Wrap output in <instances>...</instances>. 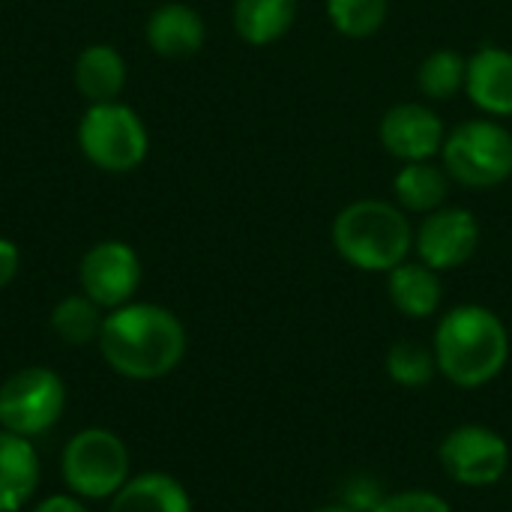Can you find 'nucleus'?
<instances>
[{
    "label": "nucleus",
    "instance_id": "obj_1",
    "mask_svg": "<svg viewBox=\"0 0 512 512\" xmlns=\"http://www.w3.org/2000/svg\"><path fill=\"white\" fill-rule=\"evenodd\" d=\"M96 345L114 375L144 384L168 378L183 363L189 351V336L183 321L171 309L132 300L105 312Z\"/></svg>",
    "mask_w": 512,
    "mask_h": 512
},
{
    "label": "nucleus",
    "instance_id": "obj_2",
    "mask_svg": "<svg viewBox=\"0 0 512 512\" xmlns=\"http://www.w3.org/2000/svg\"><path fill=\"white\" fill-rule=\"evenodd\" d=\"M432 351L441 378L462 390H480L507 369L510 330L489 306L462 303L441 315L432 336Z\"/></svg>",
    "mask_w": 512,
    "mask_h": 512
},
{
    "label": "nucleus",
    "instance_id": "obj_3",
    "mask_svg": "<svg viewBox=\"0 0 512 512\" xmlns=\"http://www.w3.org/2000/svg\"><path fill=\"white\" fill-rule=\"evenodd\" d=\"M330 240L336 255L360 273H390L414 252V225L408 213L381 198H360L333 219Z\"/></svg>",
    "mask_w": 512,
    "mask_h": 512
},
{
    "label": "nucleus",
    "instance_id": "obj_4",
    "mask_svg": "<svg viewBox=\"0 0 512 512\" xmlns=\"http://www.w3.org/2000/svg\"><path fill=\"white\" fill-rule=\"evenodd\" d=\"M75 141L81 156L105 174H132L147 162L150 153L147 123L120 99L87 105L78 120Z\"/></svg>",
    "mask_w": 512,
    "mask_h": 512
},
{
    "label": "nucleus",
    "instance_id": "obj_5",
    "mask_svg": "<svg viewBox=\"0 0 512 512\" xmlns=\"http://www.w3.org/2000/svg\"><path fill=\"white\" fill-rule=\"evenodd\" d=\"M441 165L465 189H495L512 177V132L495 117L465 120L447 132Z\"/></svg>",
    "mask_w": 512,
    "mask_h": 512
},
{
    "label": "nucleus",
    "instance_id": "obj_6",
    "mask_svg": "<svg viewBox=\"0 0 512 512\" xmlns=\"http://www.w3.org/2000/svg\"><path fill=\"white\" fill-rule=\"evenodd\" d=\"M129 450L111 429L90 426L69 438L60 453V477L81 501H111L129 480Z\"/></svg>",
    "mask_w": 512,
    "mask_h": 512
},
{
    "label": "nucleus",
    "instance_id": "obj_7",
    "mask_svg": "<svg viewBox=\"0 0 512 512\" xmlns=\"http://www.w3.org/2000/svg\"><path fill=\"white\" fill-rule=\"evenodd\" d=\"M66 411V384L48 366L15 369L0 384V429L21 438L51 432Z\"/></svg>",
    "mask_w": 512,
    "mask_h": 512
},
{
    "label": "nucleus",
    "instance_id": "obj_8",
    "mask_svg": "<svg viewBox=\"0 0 512 512\" xmlns=\"http://www.w3.org/2000/svg\"><path fill=\"white\" fill-rule=\"evenodd\" d=\"M438 459L456 486L489 489L510 474L512 450L501 432L480 423H465L444 435Z\"/></svg>",
    "mask_w": 512,
    "mask_h": 512
},
{
    "label": "nucleus",
    "instance_id": "obj_9",
    "mask_svg": "<svg viewBox=\"0 0 512 512\" xmlns=\"http://www.w3.org/2000/svg\"><path fill=\"white\" fill-rule=\"evenodd\" d=\"M144 279L141 255L126 240H99L78 261V285L99 309L111 312L135 300Z\"/></svg>",
    "mask_w": 512,
    "mask_h": 512
},
{
    "label": "nucleus",
    "instance_id": "obj_10",
    "mask_svg": "<svg viewBox=\"0 0 512 512\" xmlns=\"http://www.w3.org/2000/svg\"><path fill=\"white\" fill-rule=\"evenodd\" d=\"M480 246V222L465 207H441L426 213L414 231V252L438 273L459 270L474 258Z\"/></svg>",
    "mask_w": 512,
    "mask_h": 512
},
{
    "label": "nucleus",
    "instance_id": "obj_11",
    "mask_svg": "<svg viewBox=\"0 0 512 512\" xmlns=\"http://www.w3.org/2000/svg\"><path fill=\"white\" fill-rule=\"evenodd\" d=\"M381 147L399 162H423L441 156L447 129L435 108L423 102H399L378 123Z\"/></svg>",
    "mask_w": 512,
    "mask_h": 512
},
{
    "label": "nucleus",
    "instance_id": "obj_12",
    "mask_svg": "<svg viewBox=\"0 0 512 512\" xmlns=\"http://www.w3.org/2000/svg\"><path fill=\"white\" fill-rule=\"evenodd\" d=\"M144 39L156 57H165V60L195 57L207 42V21L195 6L168 0V3H159L147 15Z\"/></svg>",
    "mask_w": 512,
    "mask_h": 512
},
{
    "label": "nucleus",
    "instance_id": "obj_13",
    "mask_svg": "<svg viewBox=\"0 0 512 512\" xmlns=\"http://www.w3.org/2000/svg\"><path fill=\"white\" fill-rule=\"evenodd\" d=\"M468 99L486 117H512V51L501 45H480L468 57L465 78Z\"/></svg>",
    "mask_w": 512,
    "mask_h": 512
},
{
    "label": "nucleus",
    "instance_id": "obj_14",
    "mask_svg": "<svg viewBox=\"0 0 512 512\" xmlns=\"http://www.w3.org/2000/svg\"><path fill=\"white\" fill-rule=\"evenodd\" d=\"M126 81H129V66H126V57L114 45L93 42L78 51L75 66H72V84L87 105L120 99L126 90Z\"/></svg>",
    "mask_w": 512,
    "mask_h": 512
},
{
    "label": "nucleus",
    "instance_id": "obj_15",
    "mask_svg": "<svg viewBox=\"0 0 512 512\" xmlns=\"http://www.w3.org/2000/svg\"><path fill=\"white\" fill-rule=\"evenodd\" d=\"M42 480L39 453L30 438L0 429V512H21Z\"/></svg>",
    "mask_w": 512,
    "mask_h": 512
},
{
    "label": "nucleus",
    "instance_id": "obj_16",
    "mask_svg": "<svg viewBox=\"0 0 512 512\" xmlns=\"http://www.w3.org/2000/svg\"><path fill=\"white\" fill-rule=\"evenodd\" d=\"M387 297L411 321H426L441 309L444 282L441 273L423 264L420 258H408L387 273Z\"/></svg>",
    "mask_w": 512,
    "mask_h": 512
},
{
    "label": "nucleus",
    "instance_id": "obj_17",
    "mask_svg": "<svg viewBox=\"0 0 512 512\" xmlns=\"http://www.w3.org/2000/svg\"><path fill=\"white\" fill-rule=\"evenodd\" d=\"M108 512H192V498L177 477L144 471L126 480V486L108 501Z\"/></svg>",
    "mask_w": 512,
    "mask_h": 512
},
{
    "label": "nucleus",
    "instance_id": "obj_18",
    "mask_svg": "<svg viewBox=\"0 0 512 512\" xmlns=\"http://www.w3.org/2000/svg\"><path fill=\"white\" fill-rule=\"evenodd\" d=\"M450 174L435 159L423 162H402V168L393 177V198L405 213H435L450 198Z\"/></svg>",
    "mask_w": 512,
    "mask_h": 512
},
{
    "label": "nucleus",
    "instance_id": "obj_19",
    "mask_svg": "<svg viewBox=\"0 0 512 512\" xmlns=\"http://www.w3.org/2000/svg\"><path fill=\"white\" fill-rule=\"evenodd\" d=\"M297 9L300 0H234V33L252 48L273 45L294 27Z\"/></svg>",
    "mask_w": 512,
    "mask_h": 512
},
{
    "label": "nucleus",
    "instance_id": "obj_20",
    "mask_svg": "<svg viewBox=\"0 0 512 512\" xmlns=\"http://www.w3.org/2000/svg\"><path fill=\"white\" fill-rule=\"evenodd\" d=\"M51 330L54 336L69 345V348H87L93 342H99L102 333V321H105V309H99L87 294H66L54 303L51 309Z\"/></svg>",
    "mask_w": 512,
    "mask_h": 512
},
{
    "label": "nucleus",
    "instance_id": "obj_21",
    "mask_svg": "<svg viewBox=\"0 0 512 512\" xmlns=\"http://www.w3.org/2000/svg\"><path fill=\"white\" fill-rule=\"evenodd\" d=\"M468 78V57L456 48H435L417 66V87L432 102H447L465 90Z\"/></svg>",
    "mask_w": 512,
    "mask_h": 512
},
{
    "label": "nucleus",
    "instance_id": "obj_22",
    "mask_svg": "<svg viewBox=\"0 0 512 512\" xmlns=\"http://www.w3.org/2000/svg\"><path fill=\"white\" fill-rule=\"evenodd\" d=\"M384 372L393 384L405 390H420L438 378V360L432 345H423L417 339H399L384 357Z\"/></svg>",
    "mask_w": 512,
    "mask_h": 512
},
{
    "label": "nucleus",
    "instance_id": "obj_23",
    "mask_svg": "<svg viewBox=\"0 0 512 512\" xmlns=\"http://www.w3.org/2000/svg\"><path fill=\"white\" fill-rule=\"evenodd\" d=\"M390 15V0H327V18L348 39L375 36Z\"/></svg>",
    "mask_w": 512,
    "mask_h": 512
},
{
    "label": "nucleus",
    "instance_id": "obj_24",
    "mask_svg": "<svg viewBox=\"0 0 512 512\" xmlns=\"http://www.w3.org/2000/svg\"><path fill=\"white\" fill-rule=\"evenodd\" d=\"M375 512H453V507L432 489H402L390 492Z\"/></svg>",
    "mask_w": 512,
    "mask_h": 512
},
{
    "label": "nucleus",
    "instance_id": "obj_25",
    "mask_svg": "<svg viewBox=\"0 0 512 512\" xmlns=\"http://www.w3.org/2000/svg\"><path fill=\"white\" fill-rule=\"evenodd\" d=\"M387 498L384 486L369 477V474H360V477H351L345 480L342 486V495H339V504L351 507L354 512H375V507Z\"/></svg>",
    "mask_w": 512,
    "mask_h": 512
},
{
    "label": "nucleus",
    "instance_id": "obj_26",
    "mask_svg": "<svg viewBox=\"0 0 512 512\" xmlns=\"http://www.w3.org/2000/svg\"><path fill=\"white\" fill-rule=\"evenodd\" d=\"M18 273H21V249L0 234V291L9 288Z\"/></svg>",
    "mask_w": 512,
    "mask_h": 512
},
{
    "label": "nucleus",
    "instance_id": "obj_27",
    "mask_svg": "<svg viewBox=\"0 0 512 512\" xmlns=\"http://www.w3.org/2000/svg\"><path fill=\"white\" fill-rule=\"evenodd\" d=\"M30 512H90L84 507V501L81 498H75L72 492H66V495H48L45 501H39L36 507Z\"/></svg>",
    "mask_w": 512,
    "mask_h": 512
},
{
    "label": "nucleus",
    "instance_id": "obj_28",
    "mask_svg": "<svg viewBox=\"0 0 512 512\" xmlns=\"http://www.w3.org/2000/svg\"><path fill=\"white\" fill-rule=\"evenodd\" d=\"M312 512H354V510L336 501V504H324V507H315V510H312Z\"/></svg>",
    "mask_w": 512,
    "mask_h": 512
}]
</instances>
